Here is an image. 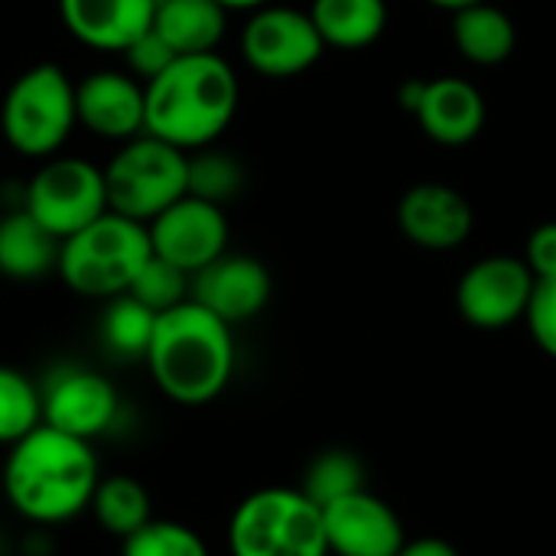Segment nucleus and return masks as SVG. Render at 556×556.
Here are the masks:
<instances>
[{
	"mask_svg": "<svg viewBox=\"0 0 556 556\" xmlns=\"http://www.w3.org/2000/svg\"><path fill=\"white\" fill-rule=\"evenodd\" d=\"M101 482L98 456L88 440L39 424L10 446L3 492L13 511L33 525H65L91 508Z\"/></svg>",
	"mask_w": 556,
	"mask_h": 556,
	"instance_id": "nucleus-1",
	"label": "nucleus"
},
{
	"mask_svg": "<svg viewBox=\"0 0 556 556\" xmlns=\"http://www.w3.org/2000/svg\"><path fill=\"white\" fill-rule=\"evenodd\" d=\"M238 75L218 52L179 55L147 81V134L192 153L212 147L238 111Z\"/></svg>",
	"mask_w": 556,
	"mask_h": 556,
	"instance_id": "nucleus-2",
	"label": "nucleus"
},
{
	"mask_svg": "<svg viewBox=\"0 0 556 556\" xmlns=\"http://www.w3.org/2000/svg\"><path fill=\"white\" fill-rule=\"evenodd\" d=\"M147 368L156 388L182 404L202 407L215 401L235 371V339L231 326L199 306L195 300L179 303L169 313H160L153 342L147 352Z\"/></svg>",
	"mask_w": 556,
	"mask_h": 556,
	"instance_id": "nucleus-3",
	"label": "nucleus"
},
{
	"mask_svg": "<svg viewBox=\"0 0 556 556\" xmlns=\"http://www.w3.org/2000/svg\"><path fill=\"white\" fill-rule=\"evenodd\" d=\"M150 254V228L108 208L101 218L62 241L59 277L78 296L111 300L130 290Z\"/></svg>",
	"mask_w": 556,
	"mask_h": 556,
	"instance_id": "nucleus-4",
	"label": "nucleus"
},
{
	"mask_svg": "<svg viewBox=\"0 0 556 556\" xmlns=\"http://www.w3.org/2000/svg\"><path fill=\"white\" fill-rule=\"evenodd\" d=\"M231 556H329L323 508L300 489H261L228 521Z\"/></svg>",
	"mask_w": 556,
	"mask_h": 556,
	"instance_id": "nucleus-5",
	"label": "nucleus"
},
{
	"mask_svg": "<svg viewBox=\"0 0 556 556\" xmlns=\"http://www.w3.org/2000/svg\"><path fill=\"white\" fill-rule=\"evenodd\" d=\"M104 186L111 212L150 225L189 192V153L153 134H140L124 140L111 156L104 166Z\"/></svg>",
	"mask_w": 556,
	"mask_h": 556,
	"instance_id": "nucleus-6",
	"label": "nucleus"
},
{
	"mask_svg": "<svg viewBox=\"0 0 556 556\" xmlns=\"http://www.w3.org/2000/svg\"><path fill=\"white\" fill-rule=\"evenodd\" d=\"M75 124V81L55 62L26 68L3 94L0 130L23 156H55Z\"/></svg>",
	"mask_w": 556,
	"mask_h": 556,
	"instance_id": "nucleus-7",
	"label": "nucleus"
},
{
	"mask_svg": "<svg viewBox=\"0 0 556 556\" xmlns=\"http://www.w3.org/2000/svg\"><path fill=\"white\" fill-rule=\"evenodd\" d=\"M23 208L65 241L108 212L104 169L81 156H49L26 182Z\"/></svg>",
	"mask_w": 556,
	"mask_h": 556,
	"instance_id": "nucleus-8",
	"label": "nucleus"
},
{
	"mask_svg": "<svg viewBox=\"0 0 556 556\" xmlns=\"http://www.w3.org/2000/svg\"><path fill=\"white\" fill-rule=\"evenodd\" d=\"M241 52L244 62L267 78H293L309 72L323 52L326 42L309 16V10L277 7L267 3L251 13V20L241 29Z\"/></svg>",
	"mask_w": 556,
	"mask_h": 556,
	"instance_id": "nucleus-9",
	"label": "nucleus"
},
{
	"mask_svg": "<svg viewBox=\"0 0 556 556\" xmlns=\"http://www.w3.org/2000/svg\"><path fill=\"white\" fill-rule=\"evenodd\" d=\"M538 277L525 257L492 254L476 261L456 287L459 316L482 332H498L525 319Z\"/></svg>",
	"mask_w": 556,
	"mask_h": 556,
	"instance_id": "nucleus-10",
	"label": "nucleus"
},
{
	"mask_svg": "<svg viewBox=\"0 0 556 556\" xmlns=\"http://www.w3.org/2000/svg\"><path fill=\"white\" fill-rule=\"evenodd\" d=\"M39 394H42V424L88 443L111 430L121 407L114 384L85 365L55 368L42 381Z\"/></svg>",
	"mask_w": 556,
	"mask_h": 556,
	"instance_id": "nucleus-11",
	"label": "nucleus"
},
{
	"mask_svg": "<svg viewBox=\"0 0 556 556\" xmlns=\"http://www.w3.org/2000/svg\"><path fill=\"white\" fill-rule=\"evenodd\" d=\"M153 254L182 267L189 277L228 251V218L222 205L182 195L163 208L150 225Z\"/></svg>",
	"mask_w": 556,
	"mask_h": 556,
	"instance_id": "nucleus-12",
	"label": "nucleus"
},
{
	"mask_svg": "<svg viewBox=\"0 0 556 556\" xmlns=\"http://www.w3.org/2000/svg\"><path fill=\"white\" fill-rule=\"evenodd\" d=\"M329 556H397L407 544L397 511L368 489L323 508Z\"/></svg>",
	"mask_w": 556,
	"mask_h": 556,
	"instance_id": "nucleus-13",
	"label": "nucleus"
},
{
	"mask_svg": "<svg viewBox=\"0 0 556 556\" xmlns=\"http://www.w3.org/2000/svg\"><path fill=\"white\" fill-rule=\"evenodd\" d=\"M75 117L104 140H134L147 134V85L130 72L98 68L75 85Z\"/></svg>",
	"mask_w": 556,
	"mask_h": 556,
	"instance_id": "nucleus-14",
	"label": "nucleus"
},
{
	"mask_svg": "<svg viewBox=\"0 0 556 556\" xmlns=\"http://www.w3.org/2000/svg\"><path fill=\"white\" fill-rule=\"evenodd\" d=\"M274 293L270 270L251 257V254H231L225 251L212 264L192 274V290L189 300L225 319L228 326L254 319Z\"/></svg>",
	"mask_w": 556,
	"mask_h": 556,
	"instance_id": "nucleus-15",
	"label": "nucleus"
},
{
	"mask_svg": "<svg viewBox=\"0 0 556 556\" xmlns=\"http://www.w3.org/2000/svg\"><path fill=\"white\" fill-rule=\"evenodd\" d=\"M397 228L424 251H453L469 241L476 212L459 189L443 182H417L397 202Z\"/></svg>",
	"mask_w": 556,
	"mask_h": 556,
	"instance_id": "nucleus-16",
	"label": "nucleus"
},
{
	"mask_svg": "<svg viewBox=\"0 0 556 556\" xmlns=\"http://www.w3.org/2000/svg\"><path fill=\"white\" fill-rule=\"evenodd\" d=\"M420 130L440 147H466L485 127V94L453 75L430 78L417 111L410 114Z\"/></svg>",
	"mask_w": 556,
	"mask_h": 556,
	"instance_id": "nucleus-17",
	"label": "nucleus"
},
{
	"mask_svg": "<svg viewBox=\"0 0 556 556\" xmlns=\"http://www.w3.org/2000/svg\"><path fill=\"white\" fill-rule=\"evenodd\" d=\"M156 0H59L65 29L104 52H124L143 29L153 26Z\"/></svg>",
	"mask_w": 556,
	"mask_h": 556,
	"instance_id": "nucleus-18",
	"label": "nucleus"
},
{
	"mask_svg": "<svg viewBox=\"0 0 556 556\" xmlns=\"http://www.w3.org/2000/svg\"><path fill=\"white\" fill-rule=\"evenodd\" d=\"M62 241L29 212L13 208L0 218V274L10 280H39L59 270Z\"/></svg>",
	"mask_w": 556,
	"mask_h": 556,
	"instance_id": "nucleus-19",
	"label": "nucleus"
},
{
	"mask_svg": "<svg viewBox=\"0 0 556 556\" xmlns=\"http://www.w3.org/2000/svg\"><path fill=\"white\" fill-rule=\"evenodd\" d=\"M453 42L466 62L492 68L511 59L518 46V26L508 10L485 0L453 13Z\"/></svg>",
	"mask_w": 556,
	"mask_h": 556,
	"instance_id": "nucleus-20",
	"label": "nucleus"
},
{
	"mask_svg": "<svg viewBox=\"0 0 556 556\" xmlns=\"http://www.w3.org/2000/svg\"><path fill=\"white\" fill-rule=\"evenodd\" d=\"M225 26L228 10L218 0H156L153 29L179 55L215 52L225 39Z\"/></svg>",
	"mask_w": 556,
	"mask_h": 556,
	"instance_id": "nucleus-21",
	"label": "nucleus"
},
{
	"mask_svg": "<svg viewBox=\"0 0 556 556\" xmlns=\"http://www.w3.org/2000/svg\"><path fill=\"white\" fill-rule=\"evenodd\" d=\"M309 16L326 49H368L388 29V0H313Z\"/></svg>",
	"mask_w": 556,
	"mask_h": 556,
	"instance_id": "nucleus-22",
	"label": "nucleus"
},
{
	"mask_svg": "<svg viewBox=\"0 0 556 556\" xmlns=\"http://www.w3.org/2000/svg\"><path fill=\"white\" fill-rule=\"evenodd\" d=\"M91 515L94 521L127 541L130 534H137L143 525L153 521V505H150V492L134 479V476H108L98 482L94 498H91Z\"/></svg>",
	"mask_w": 556,
	"mask_h": 556,
	"instance_id": "nucleus-23",
	"label": "nucleus"
},
{
	"mask_svg": "<svg viewBox=\"0 0 556 556\" xmlns=\"http://www.w3.org/2000/svg\"><path fill=\"white\" fill-rule=\"evenodd\" d=\"M156 319L160 316L150 306H143L137 296L130 293L111 296L101 313V342L117 358H147Z\"/></svg>",
	"mask_w": 556,
	"mask_h": 556,
	"instance_id": "nucleus-24",
	"label": "nucleus"
},
{
	"mask_svg": "<svg viewBox=\"0 0 556 556\" xmlns=\"http://www.w3.org/2000/svg\"><path fill=\"white\" fill-rule=\"evenodd\" d=\"M362 489H365V466L349 450L319 453L309 463V469L303 476V485H300V492L309 502H316L319 508H326V505H332V502H339V498H345L352 492H362Z\"/></svg>",
	"mask_w": 556,
	"mask_h": 556,
	"instance_id": "nucleus-25",
	"label": "nucleus"
},
{
	"mask_svg": "<svg viewBox=\"0 0 556 556\" xmlns=\"http://www.w3.org/2000/svg\"><path fill=\"white\" fill-rule=\"evenodd\" d=\"M42 424V394L16 368L0 365V446H13Z\"/></svg>",
	"mask_w": 556,
	"mask_h": 556,
	"instance_id": "nucleus-26",
	"label": "nucleus"
},
{
	"mask_svg": "<svg viewBox=\"0 0 556 556\" xmlns=\"http://www.w3.org/2000/svg\"><path fill=\"white\" fill-rule=\"evenodd\" d=\"M244 189V166L235 153L202 147L189 153V192L195 199H205L212 205L231 202Z\"/></svg>",
	"mask_w": 556,
	"mask_h": 556,
	"instance_id": "nucleus-27",
	"label": "nucleus"
},
{
	"mask_svg": "<svg viewBox=\"0 0 556 556\" xmlns=\"http://www.w3.org/2000/svg\"><path fill=\"white\" fill-rule=\"evenodd\" d=\"M189 290H192V277L182 267H176V264L150 254V261L140 267V274L134 277V283H130L127 293L137 296L143 306H150L160 316V313H169L179 303H186L189 300Z\"/></svg>",
	"mask_w": 556,
	"mask_h": 556,
	"instance_id": "nucleus-28",
	"label": "nucleus"
},
{
	"mask_svg": "<svg viewBox=\"0 0 556 556\" xmlns=\"http://www.w3.org/2000/svg\"><path fill=\"white\" fill-rule=\"evenodd\" d=\"M121 556H208L205 541L179 521H150L130 534Z\"/></svg>",
	"mask_w": 556,
	"mask_h": 556,
	"instance_id": "nucleus-29",
	"label": "nucleus"
},
{
	"mask_svg": "<svg viewBox=\"0 0 556 556\" xmlns=\"http://www.w3.org/2000/svg\"><path fill=\"white\" fill-rule=\"evenodd\" d=\"M124 62H127V72L137 78V81H153L156 75H163L176 59H179V52L150 26V29H143L124 52Z\"/></svg>",
	"mask_w": 556,
	"mask_h": 556,
	"instance_id": "nucleus-30",
	"label": "nucleus"
},
{
	"mask_svg": "<svg viewBox=\"0 0 556 556\" xmlns=\"http://www.w3.org/2000/svg\"><path fill=\"white\" fill-rule=\"evenodd\" d=\"M525 323H528L531 339L538 342V349L556 362V277L534 283Z\"/></svg>",
	"mask_w": 556,
	"mask_h": 556,
	"instance_id": "nucleus-31",
	"label": "nucleus"
},
{
	"mask_svg": "<svg viewBox=\"0 0 556 556\" xmlns=\"http://www.w3.org/2000/svg\"><path fill=\"white\" fill-rule=\"evenodd\" d=\"M525 264L538 280H554L556 277V222H544L531 231L525 244Z\"/></svg>",
	"mask_w": 556,
	"mask_h": 556,
	"instance_id": "nucleus-32",
	"label": "nucleus"
},
{
	"mask_svg": "<svg viewBox=\"0 0 556 556\" xmlns=\"http://www.w3.org/2000/svg\"><path fill=\"white\" fill-rule=\"evenodd\" d=\"M397 556H459V551L443 538H417V541H407Z\"/></svg>",
	"mask_w": 556,
	"mask_h": 556,
	"instance_id": "nucleus-33",
	"label": "nucleus"
},
{
	"mask_svg": "<svg viewBox=\"0 0 556 556\" xmlns=\"http://www.w3.org/2000/svg\"><path fill=\"white\" fill-rule=\"evenodd\" d=\"M424 88H427V78H407V81L397 88V104H401L407 114H414L417 104H420V98H424Z\"/></svg>",
	"mask_w": 556,
	"mask_h": 556,
	"instance_id": "nucleus-34",
	"label": "nucleus"
},
{
	"mask_svg": "<svg viewBox=\"0 0 556 556\" xmlns=\"http://www.w3.org/2000/svg\"><path fill=\"white\" fill-rule=\"evenodd\" d=\"M218 3H222V7H225L228 13H231V10H251V13H254V10L267 7L270 0H218Z\"/></svg>",
	"mask_w": 556,
	"mask_h": 556,
	"instance_id": "nucleus-35",
	"label": "nucleus"
},
{
	"mask_svg": "<svg viewBox=\"0 0 556 556\" xmlns=\"http://www.w3.org/2000/svg\"><path fill=\"white\" fill-rule=\"evenodd\" d=\"M427 3H433V7H440V10H450V13H456V10H466V7H472V3H485V0H427Z\"/></svg>",
	"mask_w": 556,
	"mask_h": 556,
	"instance_id": "nucleus-36",
	"label": "nucleus"
}]
</instances>
